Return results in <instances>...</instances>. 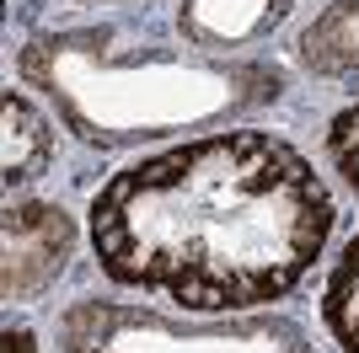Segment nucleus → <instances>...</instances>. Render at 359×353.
<instances>
[{
    "label": "nucleus",
    "mask_w": 359,
    "mask_h": 353,
    "mask_svg": "<svg viewBox=\"0 0 359 353\" xmlns=\"http://www.w3.org/2000/svg\"><path fill=\"white\" fill-rule=\"evenodd\" d=\"M332 235L322 176L279 134H210L107 176L91 247L123 289L182 310H247L290 294Z\"/></svg>",
    "instance_id": "1"
},
{
    "label": "nucleus",
    "mask_w": 359,
    "mask_h": 353,
    "mask_svg": "<svg viewBox=\"0 0 359 353\" xmlns=\"http://www.w3.org/2000/svg\"><path fill=\"white\" fill-rule=\"evenodd\" d=\"M70 251V220L48 204H11L6 209V294H32Z\"/></svg>",
    "instance_id": "2"
},
{
    "label": "nucleus",
    "mask_w": 359,
    "mask_h": 353,
    "mask_svg": "<svg viewBox=\"0 0 359 353\" xmlns=\"http://www.w3.org/2000/svg\"><path fill=\"white\" fill-rule=\"evenodd\" d=\"M48 123L38 113H32L16 91H6V182H27V176H38L43 172V161H48Z\"/></svg>",
    "instance_id": "3"
},
{
    "label": "nucleus",
    "mask_w": 359,
    "mask_h": 353,
    "mask_svg": "<svg viewBox=\"0 0 359 353\" xmlns=\"http://www.w3.org/2000/svg\"><path fill=\"white\" fill-rule=\"evenodd\" d=\"M322 316H327L332 338L344 342V353H359V235L344 247V257H338L332 273H327Z\"/></svg>",
    "instance_id": "4"
},
{
    "label": "nucleus",
    "mask_w": 359,
    "mask_h": 353,
    "mask_svg": "<svg viewBox=\"0 0 359 353\" xmlns=\"http://www.w3.org/2000/svg\"><path fill=\"white\" fill-rule=\"evenodd\" d=\"M327 155H332V166H338V176H344L348 188H354V198H359V102H348L344 113L332 118Z\"/></svg>",
    "instance_id": "5"
},
{
    "label": "nucleus",
    "mask_w": 359,
    "mask_h": 353,
    "mask_svg": "<svg viewBox=\"0 0 359 353\" xmlns=\"http://www.w3.org/2000/svg\"><path fill=\"white\" fill-rule=\"evenodd\" d=\"M6 353H32V338L27 332H6Z\"/></svg>",
    "instance_id": "6"
}]
</instances>
